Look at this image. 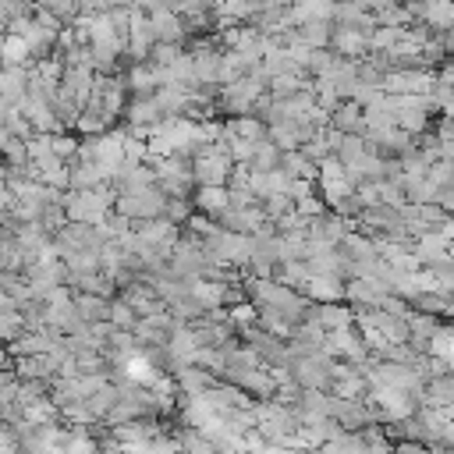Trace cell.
<instances>
[{
	"label": "cell",
	"instance_id": "cell-1",
	"mask_svg": "<svg viewBox=\"0 0 454 454\" xmlns=\"http://www.w3.org/2000/svg\"><path fill=\"white\" fill-rule=\"evenodd\" d=\"M32 71L28 64H4L0 67V106H25Z\"/></svg>",
	"mask_w": 454,
	"mask_h": 454
},
{
	"label": "cell",
	"instance_id": "cell-2",
	"mask_svg": "<svg viewBox=\"0 0 454 454\" xmlns=\"http://www.w3.org/2000/svg\"><path fill=\"white\" fill-rule=\"evenodd\" d=\"M28 330V323L21 319V312H7V316H0V344H11L18 333H25Z\"/></svg>",
	"mask_w": 454,
	"mask_h": 454
},
{
	"label": "cell",
	"instance_id": "cell-3",
	"mask_svg": "<svg viewBox=\"0 0 454 454\" xmlns=\"http://www.w3.org/2000/svg\"><path fill=\"white\" fill-rule=\"evenodd\" d=\"M50 145H53L57 156H71V153H74V142H71V138H50Z\"/></svg>",
	"mask_w": 454,
	"mask_h": 454
},
{
	"label": "cell",
	"instance_id": "cell-4",
	"mask_svg": "<svg viewBox=\"0 0 454 454\" xmlns=\"http://www.w3.org/2000/svg\"><path fill=\"white\" fill-rule=\"evenodd\" d=\"M4 43H7V25L0 21V57H4Z\"/></svg>",
	"mask_w": 454,
	"mask_h": 454
}]
</instances>
